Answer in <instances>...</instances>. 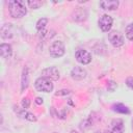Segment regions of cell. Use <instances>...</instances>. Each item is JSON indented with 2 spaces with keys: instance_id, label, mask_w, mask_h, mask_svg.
Returning <instances> with one entry per match:
<instances>
[{
  "instance_id": "cb8c5ba5",
  "label": "cell",
  "mask_w": 133,
  "mask_h": 133,
  "mask_svg": "<svg viewBox=\"0 0 133 133\" xmlns=\"http://www.w3.org/2000/svg\"><path fill=\"white\" fill-rule=\"evenodd\" d=\"M43 99L42 98H39V97H37V98H35V103L36 104H38V105H41V104H43Z\"/></svg>"
},
{
  "instance_id": "d6986e66",
  "label": "cell",
  "mask_w": 133,
  "mask_h": 133,
  "mask_svg": "<svg viewBox=\"0 0 133 133\" xmlns=\"http://www.w3.org/2000/svg\"><path fill=\"white\" fill-rule=\"evenodd\" d=\"M27 4L30 8L32 9H37L39 8L42 5H43V2L42 1H36V0H33V1H27Z\"/></svg>"
},
{
  "instance_id": "e0dca14e",
  "label": "cell",
  "mask_w": 133,
  "mask_h": 133,
  "mask_svg": "<svg viewBox=\"0 0 133 133\" xmlns=\"http://www.w3.org/2000/svg\"><path fill=\"white\" fill-rule=\"evenodd\" d=\"M48 19L47 18H41L37 22H36V29H37V31H39V30H43V29H46V26H47V24H48Z\"/></svg>"
},
{
  "instance_id": "7a4b0ae2",
  "label": "cell",
  "mask_w": 133,
  "mask_h": 133,
  "mask_svg": "<svg viewBox=\"0 0 133 133\" xmlns=\"http://www.w3.org/2000/svg\"><path fill=\"white\" fill-rule=\"evenodd\" d=\"M34 87L36 88L37 91H42V92H50L53 90V83L52 80L46 77H38L35 82H34Z\"/></svg>"
},
{
  "instance_id": "6da1fadb",
  "label": "cell",
  "mask_w": 133,
  "mask_h": 133,
  "mask_svg": "<svg viewBox=\"0 0 133 133\" xmlns=\"http://www.w3.org/2000/svg\"><path fill=\"white\" fill-rule=\"evenodd\" d=\"M8 11L10 17L15 19H20L27 14L26 5L21 0H10L8 1Z\"/></svg>"
},
{
  "instance_id": "7402d4cb",
  "label": "cell",
  "mask_w": 133,
  "mask_h": 133,
  "mask_svg": "<svg viewBox=\"0 0 133 133\" xmlns=\"http://www.w3.org/2000/svg\"><path fill=\"white\" fill-rule=\"evenodd\" d=\"M126 84H127V86L129 88L133 89V77H128L126 79Z\"/></svg>"
},
{
  "instance_id": "277c9868",
  "label": "cell",
  "mask_w": 133,
  "mask_h": 133,
  "mask_svg": "<svg viewBox=\"0 0 133 133\" xmlns=\"http://www.w3.org/2000/svg\"><path fill=\"white\" fill-rule=\"evenodd\" d=\"M108 41L114 48H119L124 45V36L119 31L116 30L108 32Z\"/></svg>"
},
{
  "instance_id": "4fadbf2b",
  "label": "cell",
  "mask_w": 133,
  "mask_h": 133,
  "mask_svg": "<svg viewBox=\"0 0 133 133\" xmlns=\"http://www.w3.org/2000/svg\"><path fill=\"white\" fill-rule=\"evenodd\" d=\"M0 54H1V57L2 58H8L11 56L12 54V48L9 44H1L0 46Z\"/></svg>"
},
{
  "instance_id": "484cf974",
  "label": "cell",
  "mask_w": 133,
  "mask_h": 133,
  "mask_svg": "<svg viewBox=\"0 0 133 133\" xmlns=\"http://www.w3.org/2000/svg\"><path fill=\"white\" fill-rule=\"evenodd\" d=\"M132 129H133V119H132Z\"/></svg>"
},
{
  "instance_id": "9c48e42d",
  "label": "cell",
  "mask_w": 133,
  "mask_h": 133,
  "mask_svg": "<svg viewBox=\"0 0 133 133\" xmlns=\"http://www.w3.org/2000/svg\"><path fill=\"white\" fill-rule=\"evenodd\" d=\"M72 18H73L74 21L82 22V21L86 20V18H87V11H86V9H84L82 7H78V8H76L73 11Z\"/></svg>"
},
{
  "instance_id": "ac0fdd59",
  "label": "cell",
  "mask_w": 133,
  "mask_h": 133,
  "mask_svg": "<svg viewBox=\"0 0 133 133\" xmlns=\"http://www.w3.org/2000/svg\"><path fill=\"white\" fill-rule=\"evenodd\" d=\"M125 34H126V37L129 39V41H133V23L129 24L126 29H125Z\"/></svg>"
},
{
  "instance_id": "ba28073f",
  "label": "cell",
  "mask_w": 133,
  "mask_h": 133,
  "mask_svg": "<svg viewBox=\"0 0 133 133\" xmlns=\"http://www.w3.org/2000/svg\"><path fill=\"white\" fill-rule=\"evenodd\" d=\"M86 75H87L86 71L83 68H81V66H75L71 71V77L74 80H77V81L83 80L86 77Z\"/></svg>"
},
{
  "instance_id": "9a60e30c",
  "label": "cell",
  "mask_w": 133,
  "mask_h": 133,
  "mask_svg": "<svg viewBox=\"0 0 133 133\" xmlns=\"http://www.w3.org/2000/svg\"><path fill=\"white\" fill-rule=\"evenodd\" d=\"M111 108H112L113 111H115V112H117V113H122V114H129V113H130L129 108H128L126 105L122 104V103L113 104V105L111 106Z\"/></svg>"
},
{
  "instance_id": "44dd1931",
  "label": "cell",
  "mask_w": 133,
  "mask_h": 133,
  "mask_svg": "<svg viewBox=\"0 0 133 133\" xmlns=\"http://www.w3.org/2000/svg\"><path fill=\"white\" fill-rule=\"evenodd\" d=\"M21 105H22V108L23 109L29 108V106H30V100L28 98H23L22 101H21Z\"/></svg>"
},
{
  "instance_id": "3957f363",
  "label": "cell",
  "mask_w": 133,
  "mask_h": 133,
  "mask_svg": "<svg viewBox=\"0 0 133 133\" xmlns=\"http://www.w3.org/2000/svg\"><path fill=\"white\" fill-rule=\"evenodd\" d=\"M65 52V48H64V44L61 41H55L53 42L50 47H49V53L52 57L54 58H58L61 57Z\"/></svg>"
},
{
  "instance_id": "d4e9b609",
  "label": "cell",
  "mask_w": 133,
  "mask_h": 133,
  "mask_svg": "<svg viewBox=\"0 0 133 133\" xmlns=\"http://www.w3.org/2000/svg\"><path fill=\"white\" fill-rule=\"evenodd\" d=\"M71 133H79V132H78V131H75V130H72Z\"/></svg>"
},
{
  "instance_id": "ffe728a7",
  "label": "cell",
  "mask_w": 133,
  "mask_h": 133,
  "mask_svg": "<svg viewBox=\"0 0 133 133\" xmlns=\"http://www.w3.org/2000/svg\"><path fill=\"white\" fill-rule=\"evenodd\" d=\"M91 122L89 121V119H84L81 124H80V129L82 130V131H85V130H87V129H89L90 127H91Z\"/></svg>"
},
{
  "instance_id": "603a6c76",
  "label": "cell",
  "mask_w": 133,
  "mask_h": 133,
  "mask_svg": "<svg viewBox=\"0 0 133 133\" xmlns=\"http://www.w3.org/2000/svg\"><path fill=\"white\" fill-rule=\"evenodd\" d=\"M71 91L70 90H66V89H61V90H58L57 92H55V96H64V95H69Z\"/></svg>"
},
{
  "instance_id": "4316f807",
  "label": "cell",
  "mask_w": 133,
  "mask_h": 133,
  "mask_svg": "<svg viewBox=\"0 0 133 133\" xmlns=\"http://www.w3.org/2000/svg\"><path fill=\"white\" fill-rule=\"evenodd\" d=\"M54 133H56V132H54Z\"/></svg>"
},
{
  "instance_id": "7c38bea8",
  "label": "cell",
  "mask_w": 133,
  "mask_h": 133,
  "mask_svg": "<svg viewBox=\"0 0 133 133\" xmlns=\"http://www.w3.org/2000/svg\"><path fill=\"white\" fill-rule=\"evenodd\" d=\"M0 35L3 39H8L12 37V30H11V25L10 24H3L0 30Z\"/></svg>"
},
{
  "instance_id": "52a82bcc",
  "label": "cell",
  "mask_w": 133,
  "mask_h": 133,
  "mask_svg": "<svg viewBox=\"0 0 133 133\" xmlns=\"http://www.w3.org/2000/svg\"><path fill=\"white\" fill-rule=\"evenodd\" d=\"M42 76L49 78L52 81H57L60 77V73L56 66H48L42 71Z\"/></svg>"
},
{
  "instance_id": "5bb4252c",
  "label": "cell",
  "mask_w": 133,
  "mask_h": 133,
  "mask_svg": "<svg viewBox=\"0 0 133 133\" xmlns=\"http://www.w3.org/2000/svg\"><path fill=\"white\" fill-rule=\"evenodd\" d=\"M29 84V74H28V69L24 68L22 72V77H21V91H24Z\"/></svg>"
},
{
  "instance_id": "30bf717a",
  "label": "cell",
  "mask_w": 133,
  "mask_h": 133,
  "mask_svg": "<svg viewBox=\"0 0 133 133\" xmlns=\"http://www.w3.org/2000/svg\"><path fill=\"white\" fill-rule=\"evenodd\" d=\"M119 5L117 0H104L100 2V6L105 10H115Z\"/></svg>"
},
{
  "instance_id": "5b68a950",
  "label": "cell",
  "mask_w": 133,
  "mask_h": 133,
  "mask_svg": "<svg viewBox=\"0 0 133 133\" xmlns=\"http://www.w3.org/2000/svg\"><path fill=\"white\" fill-rule=\"evenodd\" d=\"M98 24H99L100 29L103 32H109L111 27H112V24H113V19L109 15L105 14V15L100 17V19L98 21Z\"/></svg>"
},
{
  "instance_id": "8992f818",
  "label": "cell",
  "mask_w": 133,
  "mask_h": 133,
  "mask_svg": "<svg viewBox=\"0 0 133 133\" xmlns=\"http://www.w3.org/2000/svg\"><path fill=\"white\" fill-rule=\"evenodd\" d=\"M75 57H76V60L81 64H88L91 61V54L88 51L83 49L77 50L75 53Z\"/></svg>"
},
{
  "instance_id": "8fae6325",
  "label": "cell",
  "mask_w": 133,
  "mask_h": 133,
  "mask_svg": "<svg viewBox=\"0 0 133 133\" xmlns=\"http://www.w3.org/2000/svg\"><path fill=\"white\" fill-rule=\"evenodd\" d=\"M124 132V122L121 118L113 119L111 122V130L109 133H123Z\"/></svg>"
},
{
  "instance_id": "2e32d148",
  "label": "cell",
  "mask_w": 133,
  "mask_h": 133,
  "mask_svg": "<svg viewBox=\"0 0 133 133\" xmlns=\"http://www.w3.org/2000/svg\"><path fill=\"white\" fill-rule=\"evenodd\" d=\"M18 114L20 116H22L23 118L29 121V122H36V117L33 113L28 112L26 109H22V110H18Z\"/></svg>"
}]
</instances>
